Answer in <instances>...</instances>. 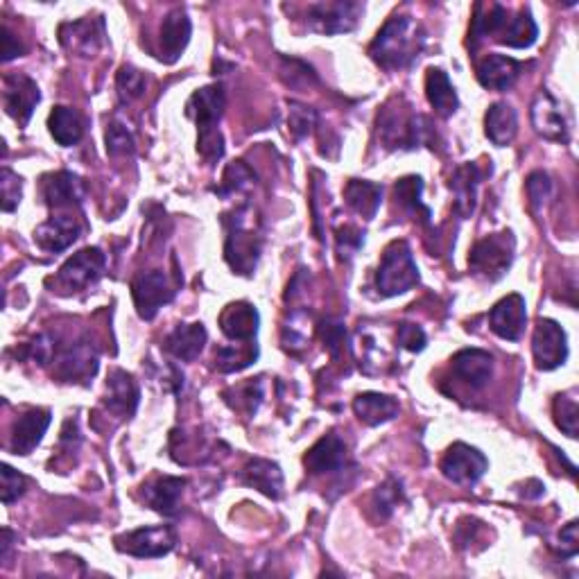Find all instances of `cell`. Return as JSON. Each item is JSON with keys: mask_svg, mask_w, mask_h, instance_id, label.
I'll return each mask as SVG.
<instances>
[{"mask_svg": "<svg viewBox=\"0 0 579 579\" xmlns=\"http://www.w3.org/2000/svg\"><path fill=\"white\" fill-rule=\"evenodd\" d=\"M258 358L256 344L249 349H233L224 347L215 353V367H218L222 374H233V371H243Z\"/></svg>", "mask_w": 579, "mask_h": 579, "instance_id": "39", "label": "cell"}, {"mask_svg": "<svg viewBox=\"0 0 579 579\" xmlns=\"http://www.w3.org/2000/svg\"><path fill=\"white\" fill-rule=\"evenodd\" d=\"M532 353L541 371H552L564 365L568 358V337L555 319H539L532 337Z\"/></svg>", "mask_w": 579, "mask_h": 579, "instance_id": "12", "label": "cell"}, {"mask_svg": "<svg viewBox=\"0 0 579 579\" xmlns=\"http://www.w3.org/2000/svg\"><path fill=\"white\" fill-rule=\"evenodd\" d=\"M344 326L342 322H333V319H328V322L322 326V337H324V347L331 351V356H337V351H340L342 342H344Z\"/></svg>", "mask_w": 579, "mask_h": 579, "instance_id": "52", "label": "cell"}, {"mask_svg": "<svg viewBox=\"0 0 579 579\" xmlns=\"http://www.w3.org/2000/svg\"><path fill=\"white\" fill-rule=\"evenodd\" d=\"M419 267L412 249L405 240H394L385 249L383 261L376 272V288L383 297H399L419 283Z\"/></svg>", "mask_w": 579, "mask_h": 579, "instance_id": "5", "label": "cell"}, {"mask_svg": "<svg viewBox=\"0 0 579 579\" xmlns=\"http://www.w3.org/2000/svg\"><path fill=\"white\" fill-rule=\"evenodd\" d=\"M80 233L82 229L73 215H57V218H50L34 231V243H37L43 252L59 254L71 247L75 240L80 238Z\"/></svg>", "mask_w": 579, "mask_h": 579, "instance_id": "21", "label": "cell"}, {"mask_svg": "<svg viewBox=\"0 0 579 579\" xmlns=\"http://www.w3.org/2000/svg\"><path fill=\"white\" fill-rule=\"evenodd\" d=\"M224 111V89L220 84H209L190 95L186 114L197 125V152L206 163H218L224 157V138L218 123Z\"/></svg>", "mask_w": 579, "mask_h": 579, "instance_id": "2", "label": "cell"}, {"mask_svg": "<svg viewBox=\"0 0 579 579\" xmlns=\"http://www.w3.org/2000/svg\"><path fill=\"white\" fill-rule=\"evenodd\" d=\"M243 482L256 491H261L267 498L279 500L283 494V473L281 466L270 460H256L249 462L243 469Z\"/></svg>", "mask_w": 579, "mask_h": 579, "instance_id": "31", "label": "cell"}, {"mask_svg": "<svg viewBox=\"0 0 579 579\" xmlns=\"http://www.w3.org/2000/svg\"><path fill=\"white\" fill-rule=\"evenodd\" d=\"M258 310L247 301H236L222 310L220 328L233 342H252L258 333Z\"/></svg>", "mask_w": 579, "mask_h": 579, "instance_id": "24", "label": "cell"}, {"mask_svg": "<svg viewBox=\"0 0 579 579\" xmlns=\"http://www.w3.org/2000/svg\"><path fill=\"white\" fill-rule=\"evenodd\" d=\"M423 46H426V32L421 23L412 16H392L374 43L369 46V55L385 71H401L417 62Z\"/></svg>", "mask_w": 579, "mask_h": 579, "instance_id": "1", "label": "cell"}, {"mask_svg": "<svg viewBox=\"0 0 579 579\" xmlns=\"http://www.w3.org/2000/svg\"><path fill=\"white\" fill-rule=\"evenodd\" d=\"M116 548L138 559H159L166 557L175 548V530L168 525L141 527V530L127 532L116 539Z\"/></svg>", "mask_w": 579, "mask_h": 579, "instance_id": "11", "label": "cell"}, {"mask_svg": "<svg viewBox=\"0 0 579 579\" xmlns=\"http://www.w3.org/2000/svg\"><path fill=\"white\" fill-rule=\"evenodd\" d=\"M186 480L172 478V475H163L145 487V503H148L154 512L163 516H175L179 509L181 494H184Z\"/></svg>", "mask_w": 579, "mask_h": 579, "instance_id": "30", "label": "cell"}, {"mask_svg": "<svg viewBox=\"0 0 579 579\" xmlns=\"http://www.w3.org/2000/svg\"><path fill=\"white\" fill-rule=\"evenodd\" d=\"M403 498V489H401V482L390 478L385 482V485H380L374 494V507L376 512L380 514V518H387L390 516L396 507H399Z\"/></svg>", "mask_w": 579, "mask_h": 579, "instance_id": "45", "label": "cell"}, {"mask_svg": "<svg viewBox=\"0 0 579 579\" xmlns=\"http://www.w3.org/2000/svg\"><path fill=\"white\" fill-rule=\"evenodd\" d=\"M0 34H3V37H0V41H3V50H0V53H3V62H12V59L21 57L25 53V48L21 46V41L14 37V32L7 28V25H3V30H0Z\"/></svg>", "mask_w": 579, "mask_h": 579, "instance_id": "53", "label": "cell"}, {"mask_svg": "<svg viewBox=\"0 0 579 579\" xmlns=\"http://www.w3.org/2000/svg\"><path fill=\"white\" fill-rule=\"evenodd\" d=\"M209 340L204 324H179L175 331L166 337V351L177 360L193 362L200 358L204 344Z\"/></svg>", "mask_w": 579, "mask_h": 579, "instance_id": "27", "label": "cell"}, {"mask_svg": "<svg viewBox=\"0 0 579 579\" xmlns=\"http://www.w3.org/2000/svg\"><path fill=\"white\" fill-rule=\"evenodd\" d=\"M509 19L507 7L500 3H478L473 7V19H471V30H469V48L475 50L487 37H498L503 25Z\"/></svg>", "mask_w": 579, "mask_h": 579, "instance_id": "28", "label": "cell"}, {"mask_svg": "<svg viewBox=\"0 0 579 579\" xmlns=\"http://www.w3.org/2000/svg\"><path fill=\"white\" fill-rule=\"evenodd\" d=\"M304 464L313 475L342 471L344 466H347V444H344L335 432H331V435L322 437L310 448L304 457Z\"/></svg>", "mask_w": 579, "mask_h": 579, "instance_id": "22", "label": "cell"}, {"mask_svg": "<svg viewBox=\"0 0 579 579\" xmlns=\"http://www.w3.org/2000/svg\"><path fill=\"white\" fill-rule=\"evenodd\" d=\"M555 421L568 437H577L579 405H577V399H573V394H559L557 396L555 399Z\"/></svg>", "mask_w": 579, "mask_h": 579, "instance_id": "43", "label": "cell"}, {"mask_svg": "<svg viewBox=\"0 0 579 579\" xmlns=\"http://www.w3.org/2000/svg\"><path fill=\"white\" fill-rule=\"evenodd\" d=\"M485 132L489 136V141L498 145V148H505L516 138L518 132V116L516 109L507 102H496L491 105L487 116H485Z\"/></svg>", "mask_w": 579, "mask_h": 579, "instance_id": "34", "label": "cell"}, {"mask_svg": "<svg viewBox=\"0 0 579 579\" xmlns=\"http://www.w3.org/2000/svg\"><path fill=\"white\" fill-rule=\"evenodd\" d=\"M559 541H561V557L564 559H570V557H575L577 555V521H570L564 530H561L559 534Z\"/></svg>", "mask_w": 579, "mask_h": 579, "instance_id": "54", "label": "cell"}, {"mask_svg": "<svg viewBox=\"0 0 579 579\" xmlns=\"http://www.w3.org/2000/svg\"><path fill=\"white\" fill-rule=\"evenodd\" d=\"M527 197H530V204L534 211H541L543 206L548 204V200L552 197V181L546 175V172H532L530 177H527Z\"/></svg>", "mask_w": 579, "mask_h": 579, "instance_id": "46", "label": "cell"}, {"mask_svg": "<svg viewBox=\"0 0 579 579\" xmlns=\"http://www.w3.org/2000/svg\"><path fill=\"white\" fill-rule=\"evenodd\" d=\"M59 41L66 50L82 57H93L105 41V21L84 19L75 23H64L59 28Z\"/></svg>", "mask_w": 579, "mask_h": 579, "instance_id": "16", "label": "cell"}, {"mask_svg": "<svg viewBox=\"0 0 579 579\" xmlns=\"http://www.w3.org/2000/svg\"><path fill=\"white\" fill-rule=\"evenodd\" d=\"M344 200L351 211H356L365 220H374L380 204H383V186L365 179H351L344 188Z\"/></svg>", "mask_w": 579, "mask_h": 579, "instance_id": "35", "label": "cell"}, {"mask_svg": "<svg viewBox=\"0 0 579 579\" xmlns=\"http://www.w3.org/2000/svg\"><path fill=\"white\" fill-rule=\"evenodd\" d=\"M134 150L136 143L132 132H129V127L125 123H120V120H111L107 125V152L111 157H125V154L132 157Z\"/></svg>", "mask_w": 579, "mask_h": 579, "instance_id": "41", "label": "cell"}, {"mask_svg": "<svg viewBox=\"0 0 579 579\" xmlns=\"http://www.w3.org/2000/svg\"><path fill=\"white\" fill-rule=\"evenodd\" d=\"M335 233H337V254H340L342 261H349V258L365 245V233L358 227H353V224H344V227H340Z\"/></svg>", "mask_w": 579, "mask_h": 579, "instance_id": "47", "label": "cell"}, {"mask_svg": "<svg viewBox=\"0 0 579 579\" xmlns=\"http://www.w3.org/2000/svg\"><path fill=\"white\" fill-rule=\"evenodd\" d=\"M480 170L475 163H464L457 168L451 177V190L455 193V211L462 218H471L478 204V186H480Z\"/></svg>", "mask_w": 579, "mask_h": 579, "instance_id": "29", "label": "cell"}, {"mask_svg": "<svg viewBox=\"0 0 579 579\" xmlns=\"http://www.w3.org/2000/svg\"><path fill=\"white\" fill-rule=\"evenodd\" d=\"M401 105L403 98H392L378 114V136L387 150H412L430 141V120Z\"/></svg>", "mask_w": 579, "mask_h": 579, "instance_id": "3", "label": "cell"}, {"mask_svg": "<svg viewBox=\"0 0 579 579\" xmlns=\"http://www.w3.org/2000/svg\"><path fill=\"white\" fill-rule=\"evenodd\" d=\"M521 75V64L505 55H487L478 64V82L489 91H507Z\"/></svg>", "mask_w": 579, "mask_h": 579, "instance_id": "25", "label": "cell"}, {"mask_svg": "<svg viewBox=\"0 0 579 579\" xmlns=\"http://www.w3.org/2000/svg\"><path fill=\"white\" fill-rule=\"evenodd\" d=\"M532 125L537 132L555 143H568L570 127L564 109L548 91H541L532 105Z\"/></svg>", "mask_w": 579, "mask_h": 579, "instance_id": "15", "label": "cell"}, {"mask_svg": "<svg viewBox=\"0 0 579 579\" xmlns=\"http://www.w3.org/2000/svg\"><path fill=\"white\" fill-rule=\"evenodd\" d=\"M0 186H3V211L12 213L21 202V177L10 168H5L3 177H0Z\"/></svg>", "mask_w": 579, "mask_h": 579, "instance_id": "49", "label": "cell"}, {"mask_svg": "<svg viewBox=\"0 0 579 579\" xmlns=\"http://www.w3.org/2000/svg\"><path fill=\"white\" fill-rule=\"evenodd\" d=\"M256 181V175L249 170L243 161L231 163V166L224 170L222 175V186L218 188L220 195H233V193H243L245 188H249Z\"/></svg>", "mask_w": 579, "mask_h": 579, "instance_id": "42", "label": "cell"}, {"mask_svg": "<svg viewBox=\"0 0 579 579\" xmlns=\"http://www.w3.org/2000/svg\"><path fill=\"white\" fill-rule=\"evenodd\" d=\"M288 125H290L292 136H295L297 141H301V138H306L317 127L315 109H310L306 105H299V102H290Z\"/></svg>", "mask_w": 579, "mask_h": 579, "instance_id": "44", "label": "cell"}, {"mask_svg": "<svg viewBox=\"0 0 579 579\" xmlns=\"http://www.w3.org/2000/svg\"><path fill=\"white\" fill-rule=\"evenodd\" d=\"M138 385L132 374L123 369H114L107 380V405L111 412L120 414V417H132L138 408Z\"/></svg>", "mask_w": 579, "mask_h": 579, "instance_id": "26", "label": "cell"}, {"mask_svg": "<svg viewBox=\"0 0 579 579\" xmlns=\"http://www.w3.org/2000/svg\"><path fill=\"white\" fill-rule=\"evenodd\" d=\"M25 485H28V480H25L19 471L12 469L10 464H3V503L5 505H12L14 500H19L25 494Z\"/></svg>", "mask_w": 579, "mask_h": 579, "instance_id": "50", "label": "cell"}, {"mask_svg": "<svg viewBox=\"0 0 579 579\" xmlns=\"http://www.w3.org/2000/svg\"><path fill=\"white\" fill-rule=\"evenodd\" d=\"M193 25L184 10H172L161 23V55L159 59L166 64H175L184 53Z\"/></svg>", "mask_w": 579, "mask_h": 579, "instance_id": "23", "label": "cell"}, {"mask_svg": "<svg viewBox=\"0 0 579 579\" xmlns=\"http://www.w3.org/2000/svg\"><path fill=\"white\" fill-rule=\"evenodd\" d=\"M43 200L50 209H66V206H80L84 200L82 179L68 170L50 172L41 184Z\"/></svg>", "mask_w": 579, "mask_h": 579, "instance_id": "19", "label": "cell"}, {"mask_svg": "<svg viewBox=\"0 0 579 579\" xmlns=\"http://www.w3.org/2000/svg\"><path fill=\"white\" fill-rule=\"evenodd\" d=\"M396 337H399L401 347L412 351V353H421L423 349H426V342H428L426 333H423V328L417 326V324H401Z\"/></svg>", "mask_w": 579, "mask_h": 579, "instance_id": "51", "label": "cell"}, {"mask_svg": "<svg viewBox=\"0 0 579 579\" xmlns=\"http://www.w3.org/2000/svg\"><path fill=\"white\" fill-rule=\"evenodd\" d=\"M236 396H238V401L236 403H231L233 408L236 410H245L249 417H252V414H256V410H258V405H261V401H263V387H261V383H245V385H240V387H236Z\"/></svg>", "mask_w": 579, "mask_h": 579, "instance_id": "48", "label": "cell"}, {"mask_svg": "<svg viewBox=\"0 0 579 579\" xmlns=\"http://www.w3.org/2000/svg\"><path fill=\"white\" fill-rule=\"evenodd\" d=\"M439 469H442L446 480H451L455 485L462 487H471L487 473L489 460L478 451V448L457 442L448 448Z\"/></svg>", "mask_w": 579, "mask_h": 579, "instance_id": "9", "label": "cell"}, {"mask_svg": "<svg viewBox=\"0 0 579 579\" xmlns=\"http://www.w3.org/2000/svg\"><path fill=\"white\" fill-rule=\"evenodd\" d=\"M48 129L62 148H73L82 141L84 123L80 114L71 107H55L48 116Z\"/></svg>", "mask_w": 579, "mask_h": 579, "instance_id": "37", "label": "cell"}, {"mask_svg": "<svg viewBox=\"0 0 579 579\" xmlns=\"http://www.w3.org/2000/svg\"><path fill=\"white\" fill-rule=\"evenodd\" d=\"M396 193V204H401L403 209H408L412 215H421L423 222H430V209L421 202L423 193V181L421 177H405L394 188Z\"/></svg>", "mask_w": 579, "mask_h": 579, "instance_id": "38", "label": "cell"}, {"mask_svg": "<svg viewBox=\"0 0 579 579\" xmlns=\"http://www.w3.org/2000/svg\"><path fill=\"white\" fill-rule=\"evenodd\" d=\"M50 421H53V414H50V410L32 408L28 412H23L12 428L10 451L14 455H30L34 448L41 444Z\"/></svg>", "mask_w": 579, "mask_h": 579, "instance_id": "18", "label": "cell"}, {"mask_svg": "<svg viewBox=\"0 0 579 579\" xmlns=\"http://www.w3.org/2000/svg\"><path fill=\"white\" fill-rule=\"evenodd\" d=\"M145 84H148V80H145V75L134 66H123L118 71L116 89H118L120 100L127 102V105H129V102H134V100L141 98V95L145 93Z\"/></svg>", "mask_w": 579, "mask_h": 579, "instance_id": "40", "label": "cell"}, {"mask_svg": "<svg viewBox=\"0 0 579 579\" xmlns=\"http://www.w3.org/2000/svg\"><path fill=\"white\" fill-rule=\"evenodd\" d=\"M175 292V285L170 283L168 274H163L161 270L143 272L132 281L134 304L138 315L143 319H154V315H157L163 306L170 304Z\"/></svg>", "mask_w": 579, "mask_h": 579, "instance_id": "10", "label": "cell"}, {"mask_svg": "<svg viewBox=\"0 0 579 579\" xmlns=\"http://www.w3.org/2000/svg\"><path fill=\"white\" fill-rule=\"evenodd\" d=\"M453 374L471 390H482L494 376V356L482 349H464L453 356Z\"/></svg>", "mask_w": 579, "mask_h": 579, "instance_id": "20", "label": "cell"}, {"mask_svg": "<svg viewBox=\"0 0 579 579\" xmlns=\"http://www.w3.org/2000/svg\"><path fill=\"white\" fill-rule=\"evenodd\" d=\"M489 324H491V331H494L498 337H503V340H509V342L521 340V335L525 333V324H527L525 299L521 295H507L505 299H500L498 304L491 308Z\"/></svg>", "mask_w": 579, "mask_h": 579, "instance_id": "17", "label": "cell"}, {"mask_svg": "<svg viewBox=\"0 0 579 579\" xmlns=\"http://www.w3.org/2000/svg\"><path fill=\"white\" fill-rule=\"evenodd\" d=\"M426 95H428L430 107L435 109L442 118H451L457 111V107H460V100H457L451 77H448L442 68H428Z\"/></svg>", "mask_w": 579, "mask_h": 579, "instance_id": "33", "label": "cell"}, {"mask_svg": "<svg viewBox=\"0 0 579 579\" xmlns=\"http://www.w3.org/2000/svg\"><path fill=\"white\" fill-rule=\"evenodd\" d=\"M3 102L7 114H10L21 127H25L30 123L34 109H37V105L41 102V91L32 77L12 73L5 77Z\"/></svg>", "mask_w": 579, "mask_h": 579, "instance_id": "13", "label": "cell"}, {"mask_svg": "<svg viewBox=\"0 0 579 579\" xmlns=\"http://www.w3.org/2000/svg\"><path fill=\"white\" fill-rule=\"evenodd\" d=\"M224 227H227L224 258H227L233 272L249 276L256 270L263 245L261 233H258L252 218V209H249V206H240V209L233 213L224 215Z\"/></svg>", "mask_w": 579, "mask_h": 579, "instance_id": "4", "label": "cell"}, {"mask_svg": "<svg viewBox=\"0 0 579 579\" xmlns=\"http://www.w3.org/2000/svg\"><path fill=\"white\" fill-rule=\"evenodd\" d=\"M516 252V240L512 231L491 233V236L482 238L475 243L469 256L471 272L478 276H485L489 281H498L507 274L512 267Z\"/></svg>", "mask_w": 579, "mask_h": 579, "instance_id": "6", "label": "cell"}, {"mask_svg": "<svg viewBox=\"0 0 579 579\" xmlns=\"http://www.w3.org/2000/svg\"><path fill=\"white\" fill-rule=\"evenodd\" d=\"M353 412H356V417L362 423H367V426H380V423L392 421L396 414H399V401L387 394L365 392L356 396Z\"/></svg>", "mask_w": 579, "mask_h": 579, "instance_id": "32", "label": "cell"}, {"mask_svg": "<svg viewBox=\"0 0 579 579\" xmlns=\"http://www.w3.org/2000/svg\"><path fill=\"white\" fill-rule=\"evenodd\" d=\"M365 14V5L353 0H337V3H315L308 7L310 30L319 34H342L356 28L360 16Z\"/></svg>", "mask_w": 579, "mask_h": 579, "instance_id": "7", "label": "cell"}, {"mask_svg": "<svg viewBox=\"0 0 579 579\" xmlns=\"http://www.w3.org/2000/svg\"><path fill=\"white\" fill-rule=\"evenodd\" d=\"M537 37H539L537 21L532 19V12L525 7V10L518 12L514 19H507L496 41L503 43V46L523 50V48H530L532 43L537 41Z\"/></svg>", "mask_w": 579, "mask_h": 579, "instance_id": "36", "label": "cell"}, {"mask_svg": "<svg viewBox=\"0 0 579 579\" xmlns=\"http://www.w3.org/2000/svg\"><path fill=\"white\" fill-rule=\"evenodd\" d=\"M55 362V376L62 383H86L98 371V351L82 340L59 353Z\"/></svg>", "mask_w": 579, "mask_h": 579, "instance_id": "14", "label": "cell"}, {"mask_svg": "<svg viewBox=\"0 0 579 579\" xmlns=\"http://www.w3.org/2000/svg\"><path fill=\"white\" fill-rule=\"evenodd\" d=\"M107 256L98 247H86L68 258L57 274V285L68 292H77L93 285L105 274Z\"/></svg>", "mask_w": 579, "mask_h": 579, "instance_id": "8", "label": "cell"}]
</instances>
